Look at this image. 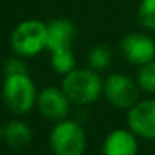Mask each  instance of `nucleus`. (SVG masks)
<instances>
[{
	"label": "nucleus",
	"mask_w": 155,
	"mask_h": 155,
	"mask_svg": "<svg viewBox=\"0 0 155 155\" xmlns=\"http://www.w3.org/2000/svg\"><path fill=\"white\" fill-rule=\"evenodd\" d=\"M11 47L21 58H34L47 49V25L29 18L15 26L11 34Z\"/></svg>",
	"instance_id": "7ed1b4c3"
},
{
	"label": "nucleus",
	"mask_w": 155,
	"mask_h": 155,
	"mask_svg": "<svg viewBox=\"0 0 155 155\" xmlns=\"http://www.w3.org/2000/svg\"><path fill=\"white\" fill-rule=\"evenodd\" d=\"M47 25V50L71 49L78 38V28L70 18H53Z\"/></svg>",
	"instance_id": "1a4fd4ad"
},
{
	"label": "nucleus",
	"mask_w": 155,
	"mask_h": 155,
	"mask_svg": "<svg viewBox=\"0 0 155 155\" xmlns=\"http://www.w3.org/2000/svg\"><path fill=\"white\" fill-rule=\"evenodd\" d=\"M141 90L135 79L125 73H110L104 79V97L117 110H129L140 101Z\"/></svg>",
	"instance_id": "39448f33"
},
{
	"label": "nucleus",
	"mask_w": 155,
	"mask_h": 155,
	"mask_svg": "<svg viewBox=\"0 0 155 155\" xmlns=\"http://www.w3.org/2000/svg\"><path fill=\"white\" fill-rule=\"evenodd\" d=\"M50 67L56 74L65 76L76 68V56L73 49H58L50 52Z\"/></svg>",
	"instance_id": "ddd939ff"
},
{
	"label": "nucleus",
	"mask_w": 155,
	"mask_h": 155,
	"mask_svg": "<svg viewBox=\"0 0 155 155\" xmlns=\"http://www.w3.org/2000/svg\"><path fill=\"white\" fill-rule=\"evenodd\" d=\"M49 144L53 155H84L87 149V134L84 126L70 117L55 122Z\"/></svg>",
	"instance_id": "f03ea898"
},
{
	"label": "nucleus",
	"mask_w": 155,
	"mask_h": 155,
	"mask_svg": "<svg viewBox=\"0 0 155 155\" xmlns=\"http://www.w3.org/2000/svg\"><path fill=\"white\" fill-rule=\"evenodd\" d=\"M37 108L44 119L50 122H59L70 116L71 101L61 87H46L38 91Z\"/></svg>",
	"instance_id": "6e6552de"
},
{
	"label": "nucleus",
	"mask_w": 155,
	"mask_h": 155,
	"mask_svg": "<svg viewBox=\"0 0 155 155\" xmlns=\"http://www.w3.org/2000/svg\"><path fill=\"white\" fill-rule=\"evenodd\" d=\"M3 138V128H2V125H0V140Z\"/></svg>",
	"instance_id": "f3484780"
},
{
	"label": "nucleus",
	"mask_w": 155,
	"mask_h": 155,
	"mask_svg": "<svg viewBox=\"0 0 155 155\" xmlns=\"http://www.w3.org/2000/svg\"><path fill=\"white\" fill-rule=\"evenodd\" d=\"M3 138L11 147L21 149V147H26L32 141L34 134H32L31 126L26 122L11 120L3 128Z\"/></svg>",
	"instance_id": "9b49d317"
},
{
	"label": "nucleus",
	"mask_w": 155,
	"mask_h": 155,
	"mask_svg": "<svg viewBox=\"0 0 155 155\" xmlns=\"http://www.w3.org/2000/svg\"><path fill=\"white\" fill-rule=\"evenodd\" d=\"M138 137L129 128H116L110 131L102 143L104 155H137Z\"/></svg>",
	"instance_id": "9d476101"
},
{
	"label": "nucleus",
	"mask_w": 155,
	"mask_h": 155,
	"mask_svg": "<svg viewBox=\"0 0 155 155\" xmlns=\"http://www.w3.org/2000/svg\"><path fill=\"white\" fill-rule=\"evenodd\" d=\"M2 97L5 105L12 113L28 114L29 111H32L34 107H37L38 91L32 78L28 73L12 74L5 78Z\"/></svg>",
	"instance_id": "20e7f679"
},
{
	"label": "nucleus",
	"mask_w": 155,
	"mask_h": 155,
	"mask_svg": "<svg viewBox=\"0 0 155 155\" xmlns=\"http://www.w3.org/2000/svg\"><path fill=\"white\" fill-rule=\"evenodd\" d=\"M28 73V67L23 61L21 56H15V58H9L5 62V76H12V74H23Z\"/></svg>",
	"instance_id": "dca6fc26"
},
{
	"label": "nucleus",
	"mask_w": 155,
	"mask_h": 155,
	"mask_svg": "<svg viewBox=\"0 0 155 155\" xmlns=\"http://www.w3.org/2000/svg\"><path fill=\"white\" fill-rule=\"evenodd\" d=\"M61 88L71 104L87 107L104 96V79L99 71L90 67H76L62 76Z\"/></svg>",
	"instance_id": "f257e3e1"
},
{
	"label": "nucleus",
	"mask_w": 155,
	"mask_h": 155,
	"mask_svg": "<svg viewBox=\"0 0 155 155\" xmlns=\"http://www.w3.org/2000/svg\"><path fill=\"white\" fill-rule=\"evenodd\" d=\"M135 81L141 93L155 94V59L138 67Z\"/></svg>",
	"instance_id": "4468645a"
},
{
	"label": "nucleus",
	"mask_w": 155,
	"mask_h": 155,
	"mask_svg": "<svg viewBox=\"0 0 155 155\" xmlns=\"http://www.w3.org/2000/svg\"><path fill=\"white\" fill-rule=\"evenodd\" d=\"M128 128L140 138L155 140V97L140 99L126 111Z\"/></svg>",
	"instance_id": "0eeeda50"
},
{
	"label": "nucleus",
	"mask_w": 155,
	"mask_h": 155,
	"mask_svg": "<svg viewBox=\"0 0 155 155\" xmlns=\"http://www.w3.org/2000/svg\"><path fill=\"white\" fill-rule=\"evenodd\" d=\"M113 62V52L107 44H94L87 53V64L96 71H105Z\"/></svg>",
	"instance_id": "f8f14e48"
},
{
	"label": "nucleus",
	"mask_w": 155,
	"mask_h": 155,
	"mask_svg": "<svg viewBox=\"0 0 155 155\" xmlns=\"http://www.w3.org/2000/svg\"><path fill=\"white\" fill-rule=\"evenodd\" d=\"M119 50L128 64L140 67L155 59V40L146 32H129L120 40Z\"/></svg>",
	"instance_id": "423d86ee"
},
{
	"label": "nucleus",
	"mask_w": 155,
	"mask_h": 155,
	"mask_svg": "<svg viewBox=\"0 0 155 155\" xmlns=\"http://www.w3.org/2000/svg\"><path fill=\"white\" fill-rule=\"evenodd\" d=\"M137 18L143 29L155 31V0H140L137 6Z\"/></svg>",
	"instance_id": "2eb2a0df"
}]
</instances>
